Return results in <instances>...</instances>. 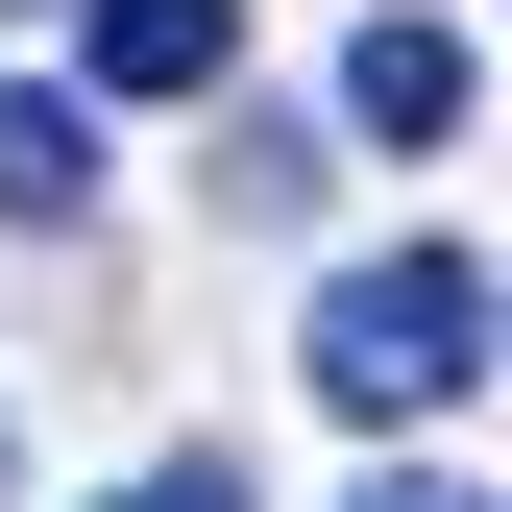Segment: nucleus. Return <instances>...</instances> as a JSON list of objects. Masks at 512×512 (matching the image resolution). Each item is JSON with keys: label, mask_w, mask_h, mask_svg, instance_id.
I'll list each match as a JSON object with an SVG mask.
<instances>
[{"label": "nucleus", "mask_w": 512, "mask_h": 512, "mask_svg": "<svg viewBox=\"0 0 512 512\" xmlns=\"http://www.w3.org/2000/svg\"><path fill=\"white\" fill-rule=\"evenodd\" d=\"M317 391H342L366 439H391V415H464L488 391V269H464V244H391V269H342V293H317Z\"/></svg>", "instance_id": "nucleus-1"}, {"label": "nucleus", "mask_w": 512, "mask_h": 512, "mask_svg": "<svg viewBox=\"0 0 512 512\" xmlns=\"http://www.w3.org/2000/svg\"><path fill=\"white\" fill-rule=\"evenodd\" d=\"M342 122H366V147H464V122H488V49H464V25H415V0H391V25L342 49Z\"/></svg>", "instance_id": "nucleus-2"}, {"label": "nucleus", "mask_w": 512, "mask_h": 512, "mask_svg": "<svg viewBox=\"0 0 512 512\" xmlns=\"http://www.w3.org/2000/svg\"><path fill=\"white\" fill-rule=\"evenodd\" d=\"M74 196H98V98L0 74V220H74Z\"/></svg>", "instance_id": "nucleus-3"}, {"label": "nucleus", "mask_w": 512, "mask_h": 512, "mask_svg": "<svg viewBox=\"0 0 512 512\" xmlns=\"http://www.w3.org/2000/svg\"><path fill=\"white\" fill-rule=\"evenodd\" d=\"M98 98H220V0H98Z\"/></svg>", "instance_id": "nucleus-4"}, {"label": "nucleus", "mask_w": 512, "mask_h": 512, "mask_svg": "<svg viewBox=\"0 0 512 512\" xmlns=\"http://www.w3.org/2000/svg\"><path fill=\"white\" fill-rule=\"evenodd\" d=\"M220 196L244 220H317V122H220Z\"/></svg>", "instance_id": "nucleus-5"}, {"label": "nucleus", "mask_w": 512, "mask_h": 512, "mask_svg": "<svg viewBox=\"0 0 512 512\" xmlns=\"http://www.w3.org/2000/svg\"><path fill=\"white\" fill-rule=\"evenodd\" d=\"M122 512H244V464H147V488H122Z\"/></svg>", "instance_id": "nucleus-6"}, {"label": "nucleus", "mask_w": 512, "mask_h": 512, "mask_svg": "<svg viewBox=\"0 0 512 512\" xmlns=\"http://www.w3.org/2000/svg\"><path fill=\"white\" fill-rule=\"evenodd\" d=\"M366 512H488V488H439V464H391V488H366Z\"/></svg>", "instance_id": "nucleus-7"}]
</instances>
